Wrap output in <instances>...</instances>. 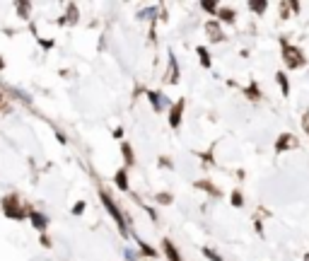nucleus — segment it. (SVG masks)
<instances>
[{
  "label": "nucleus",
  "instance_id": "26",
  "mask_svg": "<svg viewBox=\"0 0 309 261\" xmlns=\"http://www.w3.org/2000/svg\"><path fill=\"white\" fill-rule=\"evenodd\" d=\"M36 44H39L44 51H51V49L56 46V39H46V37H39V39H36Z\"/></svg>",
  "mask_w": 309,
  "mask_h": 261
},
{
  "label": "nucleus",
  "instance_id": "2",
  "mask_svg": "<svg viewBox=\"0 0 309 261\" xmlns=\"http://www.w3.org/2000/svg\"><path fill=\"white\" fill-rule=\"evenodd\" d=\"M280 58L288 70H300L307 65V54L297 44H290L285 37H280Z\"/></svg>",
  "mask_w": 309,
  "mask_h": 261
},
{
  "label": "nucleus",
  "instance_id": "25",
  "mask_svg": "<svg viewBox=\"0 0 309 261\" xmlns=\"http://www.w3.org/2000/svg\"><path fill=\"white\" fill-rule=\"evenodd\" d=\"M157 165H160L162 169H174V160H172L169 155H160V157H157Z\"/></svg>",
  "mask_w": 309,
  "mask_h": 261
},
{
  "label": "nucleus",
  "instance_id": "34",
  "mask_svg": "<svg viewBox=\"0 0 309 261\" xmlns=\"http://www.w3.org/2000/svg\"><path fill=\"white\" fill-rule=\"evenodd\" d=\"M305 133H307V138H309V124H305Z\"/></svg>",
  "mask_w": 309,
  "mask_h": 261
},
{
  "label": "nucleus",
  "instance_id": "12",
  "mask_svg": "<svg viewBox=\"0 0 309 261\" xmlns=\"http://www.w3.org/2000/svg\"><path fill=\"white\" fill-rule=\"evenodd\" d=\"M242 94H244V99H249L251 104H258V102H263L266 97H263V90L258 87V82L256 80H251L247 87H242Z\"/></svg>",
  "mask_w": 309,
  "mask_h": 261
},
{
  "label": "nucleus",
  "instance_id": "31",
  "mask_svg": "<svg viewBox=\"0 0 309 261\" xmlns=\"http://www.w3.org/2000/svg\"><path fill=\"white\" fill-rule=\"evenodd\" d=\"M290 2V10H292V15H300V10H302V5L297 2V0H288Z\"/></svg>",
  "mask_w": 309,
  "mask_h": 261
},
{
  "label": "nucleus",
  "instance_id": "5",
  "mask_svg": "<svg viewBox=\"0 0 309 261\" xmlns=\"http://www.w3.org/2000/svg\"><path fill=\"white\" fill-rule=\"evenodd\" d=\"M300 148V138L295 135V133H280L278 138H275V143H273V152L275 155H283V152H292V150H297Z\"/></svg>",
  "mask_w": 309,
  "mask_h": 261
},
{
  "label": "nucleus",
  "instance_id": "13",
  "mask_svg": "<svg viewBox=\"0 0 309 261\" xmlns=\"http://www.w3.org/2000/svg\"><path fill=\"white\" fill-rule=\"evenodd\" d=\"M119 155H121V160H124V167H126V169H130V167H135V165H138V157H135L133 143L124 140V143H121V148H119Z\"/></svg>",
  "mask_w": 309,
  "mask_h": 261
},
{
  "label": "nucleus",
  "instance_id": "15",
  "mask_svg": "<svg viewBox=\"0 0 309 261\" xmlns=\"http://www.w3.org/2000/svg\"><path fill=\"white\" fill-rule=\"evenodd\" d=\"M114 186L121 191V194H130V177H128V169L126 167H119L116 174H114Z\"/></svg>",
  "mask_w": 309,
  "mask_h": 261
},
{
  "label": "nucleus",
  "instance_id": "22",
  "mask_svg": "<svg viewBox=\"0 0 309 261\" xmlns=\"http://www.w3.org/2000/svg\"><path fill=\"white\" fill-rule=\"evenodd\" d=\"M196 155H198V160L203 162V167H215V152H213V148L205 150V152H196Z\"/></svg>",
  "mask_w": 309,
  "mask_h": 261
},
{
  "label": "nucleus",
  "instance_id": "30",
  "mask_svg": "<svg viewBox=\"0 0 309 261\" xmlns=\"http://www.w3.org/2000/svg\"><path fill=\"white\" fill-rule=\"evenodd\" d=\"M111 135H114V138H116V140H121V143H124V135H126L124 126H116V129L111 130Z\"/></svg>",
  "mask_w": 309,
  "mask_h": 261
},
{
  "label": "nucleus",
  "instance_id": "1",
  "mask_svg": "<svg viewBox=\"0 0 309 261\" xmlns=\"http://www.w3.org/2000/svg\"><path fill=\"white\" fill-rule=\"evenodd\" d=\"M29 208H32V203L22 201L19 191H10V194H5L0 198V210H2V215L7 220H15V223L27 220V210Z\"/></svg>",
  "mask_w": 309,
  "mask_h": 261
},
{
  "label": "nucleus",
  "instance_id": "19",
  "mask_svg": "<svg viewBox=\"0 0 309 261\" xmlns=\"http://www.w3.org/2000/svg\"><path fill=\"white\" fill-rule=\"evenodd\" d=\"M247 7H249V12H254L256 17H263L266 10H268V0H249Z\"/></svg>",
  "mask_w": 309,
  "mask_h": 261
},
{
  "label": "nucleus",
  "instance_id": "33",
  "mask_svg": "<svg viewBox=\"0 0 309 261\" xmlns=\"http://www.w3.org/2000/svg\"><path fill=\"white\" fill-rule=\"evenodd\" d=\"M2 70H5V58L0 56V73H2Z\"/></svg>",
  "mask_w": 309,
  "mask_h": 261
},
{
  "label": "nucleus",
  "instance_id": "10",
  "mask_svg": "<svg viewBox=\"0 0 309 261\" xmlns=\"http://www.w3.org/2000/svg\"><path fill=\"white\" fill-rule=\"evenodd\" d=\"M222 27H235L237 24V10L235 7H230V5H220V10H218V17H215Z\"/></svg>",
  "mask_w": 309,
  "mask_h": 261
},
{
  "label": "nucleus",
  "instance_id": "23",
  "mask_svg": "<svg viewBox=\"0 0 309 261\" xmlns=\"http://www.w3.org/2000/svg\"><path fill=\"white\" fill-rule=\"evenodd\" d=\"M200 254H203L208 261H227L220 252H218V249H213V247H203V249H200Z\"/></svg>",
  "mask_w": 309,
  "mask_h": 261
},
{
  "label": "nucleus",
  "instance_id": "7",
  "mask_svg": "<svg viewBox=\"0 0 309 261\" xmlns=\"http://www.w3.org/2000/svg\"><path fill=\"white\" fill-rule=\"evenodd\" d=\"M27 220L32 223V227L41 235V232H49V225H51V218L44 213V210H39L36 205H32L29 210H27Z\"/></svg>",
  "mask_w": 309,
  "mask_h": 261
},
{
  "label": "nucleus",
  "instance_id": "6",
  "mask_svg": "<svg viewBox=\"0 0 309 261\" xmlns=\"http://www.w3.org/2000/svg\"><path fill=\"white\" fill-rule=\"evenodd\" d=\"M182 80V65H179V58L174 54L167 56V65H164V73H162V82L164 85H179Z\"/></svg>",
  "mask_w": 309,
  "mask_h": 261
},
{
  "label": "nucleus",
  "instance_id": "21",
  "mask_svg": "<svg viewBox=\"0 0 309 261\" xmlns=\"http://www.w3.org/2000/svg\"><path fill=\"white\" fill-rule=\"evenodd\" d=\"M198 7H200L210 19H215V17H218V10H220V2H208V0H205V2H200Z\"/></svg>",
  "mask_w": 309,
  "mask_h": 261
},
{
  "label": "nucleus",
  "instance_id": "32",
  "mask_svg": "<svg viewBox=\"0 0 309 261\" xmlns=\"http://www.w3.org/2000/svg\"><path fill=\"white\" fill-rule=\"evenodd\" d=\"M5 102H7V99H5V94H2V90H0V107H2Z\"/></svg>",
  "mask_w": 309,
  "mask_h": 261
},
{
  "label": "nucleus",
  "instance_id": "14",
  "mask_svg": "<svg viewBox=\"0 0 309 261\" xmlns=\"http://www.w3.org/2000/svg\"><path fill=\"white\" fill-rule=\"evenodd\" d=\"M193 189L205 191L210 198H222V189H220L218 184H213L210 179H196V182H193Z\"/></svg>",
  "mask_w": 309,
  "mask_h": 261
},
{
  "label": "nucleus",
  "instance_id": "20",
  "mask_svg": "<svg viewBox=\"0 0 309 261\" xmlns=\"http://www.w3.org/2000/svg\"><path fill=\"white\" fill-rule=\"evenodd\" d=\"M230 203H232V208H237V210H242V208L247 205V198L242 194V189H232V191H230Z\"/></svg>",
  "mask_w": 309,
  "mask_h": 261
},
{
  "label": "nucleus",
  "instance_id": "9",
  "mask_svg": "<svg viewBox=\"0 0 309 261\" xmlns=\"http://www.w3.org/2000/svg\"><path fill=\"white\" fill-rule=\"evenodd\" d=\"M160 254H162L167 261H184L182 252H179V247H177L174 240H169V237H164V240L160 242Z\"/></svg>",
  "mask_w": 309,
  "mask_h": 261
},
{
  "label": "nucleus",
  "instance_id": "16",
  "mask_svg": "<svg viewBox=\"0 0 309 261\" xmlns=\"http://www.w3.org/2000/svg\"><path fill=\"white\" fill-rule=\"evenodd\" d=\"M196 56H198L200 68H205V70H210V68H213V54H210V49H208V46L198 44V46H196Z\"/></svg>",
  "mask_w": 309,
  "mask_h": 261
},
{
  "label": "nucleus",
  "instance_id": "4",
  "mask_svg": "<svg viewBox=\"0 0 309 261\" xmlns=\"http://www.w3.org/2000/svg\"><path fill=\"white\" fill-rule=\"evenodd\" d=\"M145 99H147V104H150V109H152L155 114H162V112H167V109L172 107V102L164 97L162 90H152V87H147Z\"/></svg>",
  "mask_w": 309,
  "mask_h": 261
},
{
  "label": "nucleus",
  "instance_id": "29",
  "mask_svg": "<svg viewBox=\"0 0 309 261\" xmlns=\"http://www.w3.org/2000/svg\"><path fill=\"white\" fill-rule=\"evenodd\" d=\"M54 135H56V140H58L61 145H68V135H65V133H63L58 126H54Z\"/></svg>",
  "mask_w": 309,
  "mask_h": 261
},
{
  "label": "nucleus",
  "instance_id": "3",
  "mask_svg": "<svg viewBox=\"0 0 309 261\" xmlns=\"http://www.w3.org/2000/svg\"><path fill=\"white\" fill-rule=\"evenodd\" d=\"M184 114H186V97H179V99L172 102V107L167 109V124H169V129H174V130L182 129Z\"/></svg>",
  "mask_w": 309,
  "mask_h": 261
},
{
  "label": "nucleus",
  "instance_id": "35",
  "mask_svg": "<svg viewBox=\"0 0 309 261\" xmlns=\"http://www.w3.org/2000/svg\"><path fill=\"white\" fill-rule=\"evenodd\" d=\"M302 261H309V252H307V254H305V257H302Z\"/></svg>",
  "mask_w": 309,
  "mask_h": 261
},
{
  "label": "nucleus",
  "instance_id": "27",
  "mask_svg": "<svg viewBox=\"0 0 309 261\" xmlns=\"http://www.w3.org/2000/svg\"><path fill=\"white\" fill-rule=\"evenodd\" d=\"M39 244H41L44 249H54V240H51V235H49V232H41V235H39Z\"/></svg>",
  "mask_w": 309,
  "mask_h": 261
},
{
  "label": "nucleus",
  "instance_id": "17",
  "mask_svg": "<svg viewBox=\"0 0 309 261\" xmlns=\"http://www.w3.org/2000/svg\"><path fill=\"white\" fill-rule=\"evenodd\" d=\"M150 198H152L155 205H162V208H167V205L174 203V194H172V191H152Z\"/></svg>",
  "mask_w": 309,
  "mask_h": 261
},
{
  "label": "nucleus",
  "instance_id": "8",
  "mask_svg": "<svg viewBox=\"0 0 309 261\" xmlns=\"http://www.w3.org/2000/svg\"><path fill=\"white\" fill-rule=\"evenodd\" d=\"M203 29H205L210 44H222V41H227V34H225V29H222V24H220L218 19H208V22L203 24Z\"/></svg>",
  "mask_w": 309,
  "mask_h": 261
},
{
  "label": "nucleus",
  "instance_id": "11",
  "mask_svg": "<svg viewBox=\"0 0 309 261\" xmlns=\"http://www.w3.org/2000/svg\"><path fill=\"white\" fill-rule=\"evenodd\" d=\"M34 10H36L34 2H27V0L15 2V12H17V17H19L22 22H34Z\"/></svg>",
  "mask_w": 309,
  "mask_h": 261
},
{
  "label": "nucleus",
  "instance_id": "28",
  "mask_svg": "<svg viewBox=\"0 0 309 261\" xmlns=\"http://www.w3.org/2000/svg\"><path fill=\"white\" fill-rule=\"evenodd\" d=\"M85 208H87V201H75L73 203V215H82Z\"/></svg>",
  "mask_w": 309,
  "mask_h": 261
},
{
  "label": "nucleus",
  "instance_id": "18",
  "mask_svg": "<svg viewBox=\"0 0 309 261\" xmlns=\"http://www.w3.org/2000/svg\"><path fill=\"white\" fill-rule=\"evenodd\" d=\"M273 77H275V85L280 87V94L283 97H290V77H288V73L285 70H278Z\"/></svg>",
  "mask_w": 309,
  "mask_h": 261
},
{
  "label": "nucleus",
  "instance_id": "24",
  "mask_svg": "<svg viewBox=\"0 0 309 261\" xmlns=\"http://www.w3.org/2000/svg\"><path fill=\"white\" fill-rule=\"evenodd\" d=\"M278 12H280V19H290V2L288 0H283V2H278Z\"/></svg>",
  "mask_w": 309,
  "mask_h": 261
}]
</instances>
